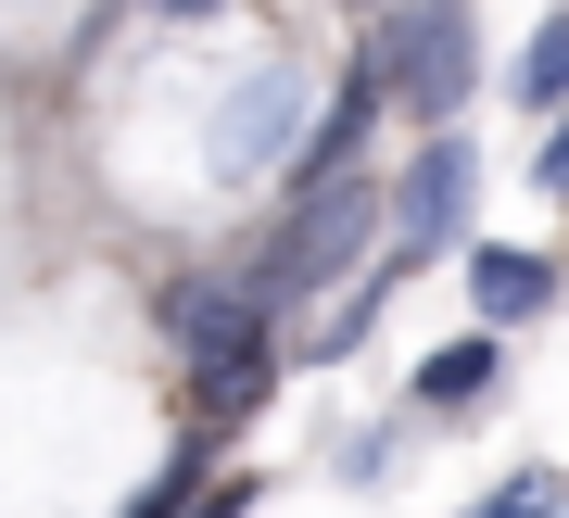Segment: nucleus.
<instances>
[{"label": "nucleus", "instance_id": "f257e3e1", "mask_svg": "<svg viewBox=\"0 0 569 518\" xmlns=\"http://www.w3.org/2000/svg\"><path fill=\"white\" fill-rule=\"evenodd\" d=\"M392 240V216H380V178H329V190H291V216H279V240L253 253V291L266 303H317L329 279H355L367 253Z\"/></svg>", "mask_w": 569, "mask_h": 518}, {"label": "nucleus", "instance_id": "f03ea898", "mask_svg": "<svg viewBox=\"0 0 569 518\" xmlns=\"http://www.w3.org/2000/svg\"><path fill=\"white\" fill-rule=\"evenodd\" d=\"M468 202H481V152H468V127H418V165L380 190V216H392L380 253L406 266V279H418L430 253H468Z\"/></svg>", "mask_w": 569, "mask_h": 518}, {"label": "nucleus", "instance_id": "7ed1b4c3", "mask_svg": "<svg viewBox=\"0 0 569 518\" xmlns=\"http://www.w3.org/2000/svg\"><path fill=\"white\" fill-rule=\"evenodd\" d=\"M380 51H392V101H406L418 127L468 114V89H481V13H468V0H406V13L380 26Z\"/></svg>", "mask_w": 569, "mask_h": 518}, {"label": "nucleus", "instance_id": "20e7f679", "mask_svg": "<svg viewBox=\"0 0 569 518\" xmlns=\"http://www.w3.org/2000/svg\"><path fill=\"white\" fill-rule=\"evenodd\" d=\"M305 114H317V101H305V77H291V63H266L253 89H228V101H216V127H203V165H216L228 190H241V178H266V165H291Z\"/></svg>", "mask_w": 569, "mask_h": 518}, {"label": "nucleus", "instance_id": "39448f33", "mask_svg": "<svg viewBox=\"0 0 569 518\" xmlns=\"http://www.w3.org/2000/svg\"><path fill=\"white\" fill-rule=\"evenodd\" d=\"M152 317H164V341H178V355H228V341L279 329V303H266V291H253V266H241V279H178Z\"/></svg>", "mask_w": 569, "mask_h": 518}, {"label": "nucleus", "instance_id": "423d86ee", "mask_svg": "<svg viewBox=\"0 0 569 518\" xmlns=\"http://www.w3.org/2000/svg\"><path fill=\"white\" fill-rule=\"evenodd\" d=\"M468 303H481V329H531L557 303V266L519 240H468Z\"/></svg>", "mask_w": 569, "mask_h": 518}, {"label": "nucleus", "instance_id": "0eeeda50", "mask_svg": "<svg viewBox=\"0 0 569 518\" xmlns=\"http://www.w3.org/2000/svg\"><path fill=\"white\" fill-rule=\"evenodd\" d=\"M279 392V329H253V341H228V355H190V418H216V430H241L253 405Z\"/></svg>", "mask_w": 569, "mask_h": 518}, {"label": "nucleus", "instance_id": "6e6552de", "mask_svg": "<svg viewBox=\"0 0 569 518\" xmlns=\"http://www.w3.org/2000/svg\"><path fill=\"white\" fill-rule=\"evenodd\" d=\"M392 279L406 266H367V279H342V303H317V329H305V367H342V355H367V329H380V303H392Z\"/></svg>", "mask_w": 569, "mask_h": 518}, {"label": "nucleus", "instance_id": "1a4fd4ad", "mask_svg": "<svg viewBox=\"0 0 569 518\" xmlns=\"http://www.w3.org/2000/svg\"><path fill=\"white\" fill-rule=\"evenodd\" d=\"M493 379H507V341L468 329V341H430V355H418V392H406V405H481Z\"/></svg>", "mask_w": 569, "mask_h": 518}, {"label": "nucleus", "instance_id": "9d476101", "mask_svg": "<svg viewBox=\"0 0 569 518\" xmlns=\"http://www.w3.org/2000/svg\"><path fill=\"white\" fill-rule=\"evenodd\" d=\"M507 101H519V114H569V13H545L507 51Z\"/></svg>", "mask_w": 569, "mask_h": 518}, {"label": "nucleus", "instance_id": "9b49d317", "mask_svg": "<svg viewBox=\"0 0 569 518\" xmlns=\"http://www.w3.org/2000/svg\"><path fill=\"white\" fill-rule=\"evenodd\" d=\"M557 506H569V480H557L545 456H531V468H507V480L481 494V518H557Z\"/></svg>", "mask_w": 569, "mask_h": 518}, {"label": "nucleus", "instance_id": "f8f14e48", "mask_svg": "<svg viewBox=\"0 0 569 518\" xmlns=\"http://www.w3.org/2000/svg\"><path fill=\"white\" fill-rule=\"evenodd\" d=\"M190 494H203V442H178V456H164V468H152V494H140V506H127V518H178Z\"/></svg>", "mask_w": 569, "mask_h": 518}, {"label": "nucleus", "instance_id": "ddd939ff", "mask_svg": "<svg viewBox=\"0 0 569 518\" xmlns=\"http://www.w3.org/2000/svg\"><path fill=\"white\" fill-rule=\"evenodd\" d=\"M253 506H266V480H241V468H228V480H203L178 518H253Z\"/></svg>", "mask_w": 569, "mask_h": 518}, {"label": "nucleus", "instance_id": "4468645a", "mask_svg": "<svg viewBox=\"0 0 569 518\" xmlns=\"http://www.w3.org/2000/svg\"><path fill=\"white\" fill-rule=\"evenodd\" d=\"M531 178H545V202H569V114H545V152H531Z\"/></svg>", "mask_w": 569, "mask_h": 518}, {"label": "nucleus", "instance_id": "2eb2a0df", "mask_svg": "<svg viewBox=\"0 0 569 518\" xmlns=\"http://www.w3.org/2000/svg\"><path fill=\"white\" fill-rule=\"evenodd\" d=\"M140 13H164V26H216L228 0H140Z\"/></svg>", "mask_w": 569, "mask_h": 518}, {"label": "nucleus", "instance_id": "dca6fc26", "mask_svg": "<svg viewBox=\"0 0 569 518\" xmlns=\"http://www.w3.org/2000/svg\"><path fill=\"white\" fill-rule=\"evenodd\" d=\"M557 518H569V506H557Z\"/></svg>", "mask_w": 569, "mask_h": 518}]
</instances>
